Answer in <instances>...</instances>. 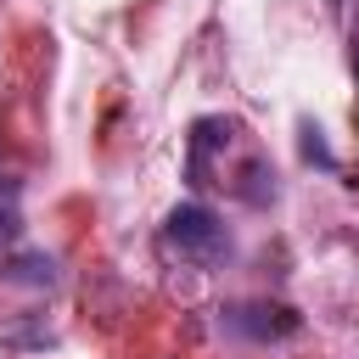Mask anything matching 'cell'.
I'll use <instances>...</instances> for the list:
<instances>
[{"mask_svg":"<svg viewBox=\"0 0 359 359\" xmlns=\"http://www.w3.org/2000/svg\"><path fill=\"white\" fill-rule=\"evenodd\" d=\"M163 241H168L180 258H191V264H219V258L230 252V236H224L219 213L202 208V202H180V208L163 219Z\"/></svg>","mask_w":359,"mask_h":359,"instance_id":"obj_1","label":"cell"},{"mask_svg":"<svg viewBox=\"0 0 359 359\" xmlns=\"http://www.w3.org/2000/svg\"><path fill=\"white\" fill-rule=\"evenodd\" d=\"M224 325L241 331V337L269 342V337H292L297 331V314L286 303H236V309H224Z\"/></svg>","mask_w":359,"mask_h":359,"instance_id":"obj_2","label":"cell"},{"mask_svg":"<svg viewBox=\"0 0 359 359\" xmlns=\"http://www.w3.org/2000/svg\"><path fill=\"white\" fill-rule=\"evenodd\" d=\"M0 280H17V286H50L56 280V264L45 252H11L0 258Z\"/></svg>","mask_w":359,"mask_h":359,"instance_id":"obj_3","label":"cell"},{"mask_svg":"<svg viewBox=\"0 0 359 359\" xmlns=\"http://www.w3.org/2000/svg\"><path fill=\"white\" fill-rule=\"evenodd\" d=\"M22 213H17V180H0V236H17Z\"/></svg>","mask_w":359,"mask_h":359,"instance_id":"obj_4","label":"cell"},{"mask_svg":"<svg viewBox=\"0 0 359 359\" xmlns=\"http://www.w3.org/2000/svg\"><path fill=\"white\" fill-rule=\"evenodd\" d=\"M297 135H303V157H309V163H320V168H331V163H337V157L325 151V140H320V129H314V123H303Z\"/></svg>","mask_w":359,"mask_h":359,"instance_id":"obj_5","label":"cell"},{"mask_svg":"<svg viewBox=\"0 0 359 359\" xmlns=\"http://www.w3.org/2000/svg\"><path fill=\"white\" fill-rule=\"evenodd\" d=\"M353 62H359V50H353Z\"/></svg>","mask_w":359,"mask_h":359,"instance_id":"obj_6","label":"cell"}]
</instances>
